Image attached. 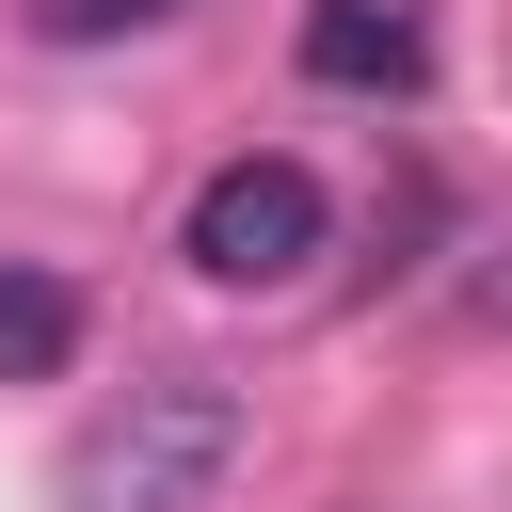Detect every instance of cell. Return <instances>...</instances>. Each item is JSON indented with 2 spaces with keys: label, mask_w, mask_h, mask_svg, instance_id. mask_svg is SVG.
<instances>
[{
  "label": "cell",
  "mask_w": 512,
  "mask_h": 512,
  "mask_svg": "<svg viewBox=\"0 0 512 512\" xmlns=\"http://www.w3.org/2000/svg\"><path fill=\"white\" fill-rule=\"evenodd\" d=\"M240 480V384L224 368H144L64 432V512H208Z\"/></svg>",
  "instance_id": "cell-1"
},
{
  "label": "cell",
  "mask_w": 512,
  "mask_h": 512,
  "mask_svg": "<svg viewBox=\"0 0 512 512\" xmlns=\"http://www.w3.org/2000/svg\"><path fill=\"white\" fill-rule=\"evenodd\" d=\"M320 240H336V192H320L304 160H224V176L192 192V224H176V256H192L208 288H304Z\"/></svg>",
  "instance_id": "cell-2"
},
{
  "label": "cell",
  "mask_w": 512,
  "mask_h": 512,
  "mask_svg": "<svg viewBox=\"0 0 512 512\" xmlns=\"http://www.w3.org/2000/svg\"><path fill=\"white\" fill-rule=\"evenodd\" d=\"M304 80H336V96H416V80H432V0H304Z\"/></svg>",
  "instance_id": "cell-3"
},
{
  "label": "cell",
  "mask_w": 512,
  "mask_h": 512,
  "mask_svg": "<svg viewBox=\"0 0 512 512\" xmlns=\"http://www.w3.org/2000/svg\"><path fill=\"white\" fill-rule=\"evenodd\" d=\"M80 368V288L64 272H0V384H64Z\"/></svg>",
  "instance_id": "cell-4"
},
{
  "label": "cell",
  "mask_w": 512,
  "mask_h": 512,
  "mask_svg": "<svg viewBox=\"0 0 512 512\" xmlns=\"http://www.w3.org/2000/svg\"><path fill=\"white\" fill-rule=\"evenodd\" d=\"M176 0H32V32L48 48H112V32H160Z\"/></svg>",
  "instance_id": "cell-5"
}]
</instances>
